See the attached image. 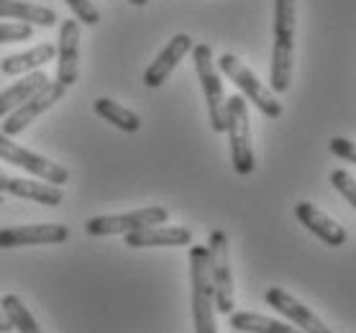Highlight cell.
Wrapping results in <instances>:
<instances>
[{"mask_svg": "<svg viewBox=\"0 0 356 333\" xmlns=\"http://www.w3.org/2000/svg\"><path fill=\"white\" fill-rule=\"evenodd\" d=\"M295 218L302 223V226L308 228L310 234H316L323 244L328 246H343L348 241V234L346 228L339 226L331 216H325L323 211H318L316 205L308 203V200H302V203L295 205Z\"/></svg>", "mask_w": 356, "mask_h": 333, "instance_id": "5bb4252c", "label": "cell"}, {"mask_svg": "<svg viewBox=\"0 0 356 333\" xmlns=\"http://www.w3.org/2000/svg\"><path fill=\"white\" fill-rule=\"evenodd\" d=\"M129 3H131V6H138V8H144L149 0H129Z\"/></svg>", "mask_w": 356, "mask_h": 333, "instance_id": "83f0119b", "label": "cell"}, {"mask_svg": "<svg viewBox=\"0 0 356 333\" xmlns=\"http://www.w3.org/2000/svg\"><path fill=\"white\" fill-rule=\"evenodd\" d=\"M193 234L185 226H146L126 234V246L146 249V246H190Z\"/></svg>", "mask_w": 356, "mask_h": 333, "instance_id": "2e32d148", "label": "cell"}, {"mask_svg": "<svg viewBox=\"0 0 356 333\" xmlns=\"http://www.w3.org/2000/svg\"><path fill=\"white\" fill-rule=\"evenodd\" d=\"M228 323H231V328L243 331V333H305V331H300V328H292V325L282 323V320L259 316V313H249V310L231 313V316H228Z\"/></svg>", "mask_w": 356, "mask_h": 333, "instance_id": "ffe728a7", "label": "cell"}, {"mask_svg": "<svg viewBox=\"0 0 356 333\" xmlns=\"http://www.w3.org/2000/svg\"><path fill=\"white\" fill-rule=\"evenodd\" d=\"M193 51V39L187 33H177L172 36V41L162 49V54L149 65V70L144 72V85L146 88H162L167 77L172 74V70L179 65V59Z\"/></svg>", "mask_w": 356, "mask_h": 333, "instance_id": "9a60e30c", "label": "cell"}, {"mask_svg": "<svg viewBox=\"0 0 356 333\" xmlns=\"http://www.w3.org/2000/svg\"><path fill=\"white\" fill-rule=\"evenodd\" d=\"M195 72L205 92V103H208V118L216 133H226V95H223V85H220V74L213 65V51L208 44H197L193 47Z\"/></svg>", "mask_w": 356, "mask_h": 333, "instance_id": "277c9868", "label": "cell"}, {"mask_svg": "<svg viewBox=\"0 0 356 333\" xmlns=\"http://www.w3.org/2000/svg\"><path fill=\"white\" fill-rule=\"evenodd\" d=\"M65 92H67L65 85H59V82H49L47 88L39 90V92L31 95L26 103H21L13 113L6 115V123L0 126V131H3L6 136H18V133H21L26 126H31L41 113H47L51 106H57L59 100L65 98Z\"/></svg>", "mask_w": 356, "mask_h": 333, "instance_id": "9c48e42d", "label": "cell"}, {"mask_svg": "<svg viewBox=\"0 0 356 333\" xmlns=\"http://www.w3.org/2000/svg\"><path fill=\"white\" fill-rule=\"evenodd\" d=\"M190 282H193L195 333H218L208 246H190Z\"/></svg>", "mask_w": 356, "mask_h": 333, "instance_id": "7a4b0ae2", "label": "cell"}, {"mask_svg": "<svg viewBox=\"0 0 356 333\" xmlns=\"http://www.w3.org/2000/svg\"><path fill=\"white\" fill-rule=\"evenodd\" d=\"M295 21H298V0H275V47H272L269 90L280 95L290 90L292 82Z\"/></svg>", "mask_w": 356, "mask_h": 333, "instance_id": "6da1fadb", "label": "cell"}, {"mask_svg": "<svg viewBox=\"0 0 356 333\" xmlns=\"http://www.w3.org/2000/svg\"><path fill=\"white\" fill-rule=\"evenodd\" d=\"M0 308H3L6 318L10 320L13 331H18V333H41L39 323H36V318L29 313V308H26L24 300H21L18 295H6V298L0 300Z\"/></svg>", "mask_w": 356, "mask_h": 333, "instance_id": "7402d4cb", "label": "cell"}, {"mask_svg": "<svg viewBox=\"0 0 356 333\" xmlns=\"http://www.w3.org/2000/svg\"><path fill=\"white\" fill-rule=\"evenodd\" d=\"M0 193L6 195H16L24 200H33L41 205H59L62 203V187L49 185V182H39V179H24L13 177L8 172L0 170Z\"/></svg>", "mask_w": 356, "mask_h": 333, "instance_id": "4fadbf2b", "label": "cell"}, {"mask_svg": "<svg viewBox=\"0 0 356 333\" xmlns=\"http://www.w3.org/2000/svg\"><path fill=\"white\" fill-rule=\"evenodd\" d=\"M331 185L339 190L341 195L346 197L351 208H356V179L351 177L346 170H333L331 172Z\"/></svg>", "mask_w": 356, "mask_h": 333, "instance_id": "603a6c76", "label": "cell"}, {"mask_svg": "<svg viewBox=\"0 0 356 333\" xmlns=\"http://www.w3.org/2000/svg\"><path fill=\"white\" fill-rule=\"evenodd\" d=\"M208 257H211L213 295H216V310L223 316L234 313V275H231V259H228V236L223 231H213L208 238Z\"/></svg>", "mask_w": 356, "mask_h": 333, "instance_id": "8992f818", "label": "cell"}, {"mask_svg": "<svg viewBox=\"0 0 356 333\" xmlns=\"http://www.w3.org/2000/svg\"><path fill=\"white\" fill-rule=\"evenodd\" d=\"M31 26L29 24H0V44H16V41L31 39Z\"/></svg>", "mask_w": 356, "mask_h": 333, "instance_id": "d4e9b609", "label": "cell"}, {"mask_svg": "<svg viewBox=\"0 0 356 333\" xmlns=\"http://www.w3.org/2000/svg\"><path fill=\"white\" fill-rule=\"evenodd\" d=\"M8 331H13V325H10V320L6 318L3 308H0V333H8Z\"/></svg>", "mask_w": 356, "mask_h": 333, "instance_id": "4316f807", "label": "cell"}, {"mask_svg": "<svg viewBox=\"0 0 356 333\" xmlns=\"http://www.w3.org/2000/svg\"><path fill=\"white\" fill-rule=\"evenodd\" d=\"M57 59V82L65 88H72L80 77V24L77 21H62Z\"/></svg>", "mask_w": 356, "mask_h": 333, "instance_id": "7c38bea8", "label": "cell"}, {"mask_svg": "<svg viewBox=\"0 0 356 333\" xmlns=\"http://www.w3.org/2000/svg\"><path fill=\"white\" fill-rule=\"evenodd\" d=\"M218 67H220V72L226 74L228 80L234 82L236 88L241 90L243 95L259 108L267 118H280V115H282V103L275 98L272 90H267L264 85H261L259 77L251 72L241 59L234 57V54H223V57L218 59Z\"/></svg>", "mask_w": 356, "mask_h": 333, "instance_id": "5b68a950", "label": "cell"}, {"mask_svg": "<svg viewBox=\"0 0 356 333\" xmlns=\"http://www.w3.org/2000/svg\"><path fill=\"white\" fill-rule=\"evenodd\" d=\"M170 213L162 205H149L141 211L123 213V216H95L85 223V231L90 236H113V234H131L146 226H162L167 223Z\"/></svg>", "mask_w": 356, "mask_h": 333, "instance_id": "ba28073f", "label": "cell"}, {"mask_svg": "<svg viewBox=\"0 0 356 333\" xmlns=\"http://www.w3.org/2000/svg\"><path fill=\"white\" fill-rule=\"evenodd\" d=\"M0 18H18L26 24H39L44 29L57 24V13L44 6H31L24 0H0Z\"/></svg>", "mask_w": 356, "mask_h": 333, "instance_id": "d6986e66", "label": "cell"}, {"mask_svg": "<svg viewBox=\"0 0 356 333\" xmlns=\"http://www.w3.org/2000/svg\"><path fill=\"white\" fill-rule=\"evenodd\" d=\"M70 238V228L57 223H33V226H16L0 231V249L39 244H65Z\"/></svg>", "mask_w": 356, "mask_h": 333, "instance_id": "8fae6325", "label": "cell"}, {"mask_svg": "<svg viewBox=\"0 0 356 333\" xmlns=\"http://www.w3.org/2000/svg\"><path fill=\"white\" fill-rule=\"evenodd\" d=\"M95 113L100 115L103 121L113 123L115 129L126 131V133H136V131L141 129V118H138L134 111L118 106V103L111 100V98H97L95 100Z\"/></svg>", "mask_w": 356, "mask_h": 333, "instance_id": "44dd1931", "label": "cell"}, {"mask_svg": "<svg viewBox=\"0 0 356 333\" xmlns=\"http://www.w3.org/2000/svg\"><path fill=\"white\" fill-rule=\"evenodd\" d=\"M49 82L51 80H49L44 72H31V74H26L21 82L10 85L8 90H3V92H0V118H6L8 113H13L21 103H26L31 95H36L39 90L47 88Z\"/></svg>", "mask_w": 356, "mask_h": 333, "instance_id": "e0dca14e", "label": "cell"}, {"mask_svg": "<svg viewBox=\"0 0 356 333\" xmlns=\"http://www.w3.org/2000/svg\"><path fill=\"white\" fill-rule=\"evenodd\" d=\"M328 149H331L339 159H346V162L356 164V144L354 141H348V138H343V136H333L331 141H328Z\"/></svg>", "mask_w": 356, "mask_h": 333, "instance_id": "484cf974", "label": "cell"}, {"mask_svg": "<svg viewBox=\"0 0 356 333\" xmlns=\"http://www.w3.org/2000/svg\"><path fill=\"white\" fill-rule=\"evenodd\" d=\"M0 205H3V195H0Z\"/></svg>", "mask_w": 356, "mask_h": 333, "instance_id": "f1b7e54d", "label": "cell"}, {"mask_svg": "<svg viewBox=\"0 0 356 333\" xmlns=\"http://www.w3.org/2000/svg\"><path fill=\"white\" fill-rule=\"evenodd\" d=\"M57 57V47L51 44H39L33 49L24 51V54H10V57L3 59V74H24V72H33L36 67H44L47 62Z\"/></svg>", "mask_w": 356, "mask_h": 333, "instance_id": "ac0fdd59", "label": "cell"}, {"mask_svg": "<svg viewBox=\"0 0 356 333\" xmlns=\"http://www.w3.org/2000/svg\"><path fill=\"white\" fill-rule=\"evenodd\" d=\"M0 159L13 164V167H21V170H26L29 174H33V177L49 182V185L62 187V185H67V179H70V172H67L62 164H54L51 159H47V156H41V154H33V152L21 147V144H13L10 136H6L3 131H0Z\"/></svg>", "mask_w": 356, "mask_h": 333, "instance_id": "52a82bcc", "label": "cell"}, {"mask_svg": "<svg viewBox=\"0 0 356 333\" xmlns=\"http://www.w3.org/2000/svg\"><path fill=\"white\" fill-rule=\"evenodd\" d=\"M264 300H267L269 308H275L280 316H284L287 320L298 325L300 331L305 333H331V328L321 320V318L313 313L310 308H305L300 300H295L290 293H284L282 287H269L264 293Z\"/></svg>", "mask_w": 356, "mask_h": 333, "instance_id": "30bf717a", "label": "cell"}, {"mask_svg": "<svg viewBox=\"0 0 356 333\" xmlns=\"http://www.w3.org/2000/svg\"><path fill=\"white\" fill-rule=\"evenodd\" d=\"M226 133L231 144V162L238 174L254 172V147H251V126H249V106L243 95H231L226 100Z\"/></svg>", "mask_w": 356, "mask_h": 333, "instance_id": "3957f363", "label": "cell"}, {"mask_svg": "<svg viewBox=\"0 0 356 333\" xmlns=\"http://www.w3.org/2000/svg\"><path fill=\"white\" fill-rule=\"evenodd\" d=\"M65 3L72 8V13L77 16V21H82L85 26L100 24V10H97L90 0H65Z\"/></svg>", "mask_w": 356, "mask_h": 333, "instance_id": "cb8c5ba5", "label": "cell"}]
</instances>
